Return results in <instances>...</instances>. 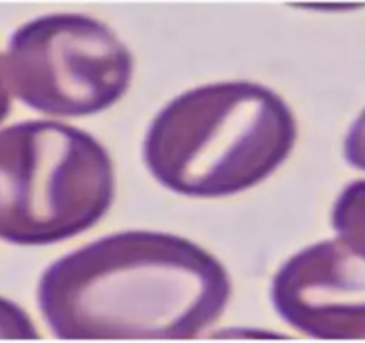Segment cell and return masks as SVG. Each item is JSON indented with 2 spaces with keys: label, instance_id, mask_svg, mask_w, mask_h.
<instances>
[{
  "label": "cell",
  "instance_id": "8992f818",
  "mask_svg": "<svg viewBox=\"0 0 365 343\" xmlns=\"http://www.w3.org/2000/svg\"><path fill=\"white\" fill-rule=\"evenodd\" d=\"M333 236L365 258V177L347 183L333 202Z\"/></svg>",
  "mask_w": 365,
  "mask_h": 343
},
{
  "label": "cell",
  "instance_id": "277c9868",
  "mask_svg": "<svg viewBox=\"0 0 365 343\" xmlns=\"http://www.w3.org/2000/svg\"><path fill=\"white\" fill-rule=\"evenodd\" d=\"M13 99L45 118L97 117L131 88L135 58L108 23L84 13H47L22 23L2 54Z\"/></svg>",
  "mask_w": 365,
  "mask_h": 343
},
{
  "label": "cell",
  "instance_id": "9c48e42d",
  "mask_svg": "<svg viewBox=\"0 0 365 343\" xmlns=\"http://www.w3.org/2000/svg\"><path fill=\"white\" fill-rule=\"evenodd\" d=\"M13 107V97L6 83L4 68H2V54H0V124L9 117Z\"/></svg>",
  "mask_w": 365,
  "mask_h": 343
},
{
  "label": "cell",
  "instance_id": "5b68a950",
  "mask_svg": "<svg viewBox=\"0 0 365 343\" xmlns=\"http://www.w3.org/2000/svg\"><path fill=\"white\" fill-rule=\"evenodd\" d=\"M269 295L278 317L308 338L365 339V258L335 236L289 255Z\"/></svg>",
  "mask_w": 365,
  "mask_h": 343
},
{
  "label": "cell",
  "instance_id": "52a82bcc",
  "mask_svg": "<svg viewBox=\"0 0 365 343\" xmlns=\"http://www.w3.org/2000/svg\"><path fill=\"white\" fill-rule=\"evenodd\" d=\"M40 336L29 313L0 295V339H38Z\"/></svg>",
  "mask_w": 365,
  "mask_h": 343
},
{
  "label": "cell",
  "instance_id": "7a4b0ae2",
  "mask_svg": "<svg viewBox=\"0 0 365 343\" xmlns=\"http://www.w3.org/2000/svg\"><path fill=\"white\" fill-rule=\"evenodd\" d=\"M299 124L285 97L252 80L206 83L150 118L142 161L165 190L224 199L265 183L292 156Z\"/></svg>",
  "mask_w": 365,
  "mask_h": 343
},
{
  "label": "cell",
  "instance_id": "ba28073f",
  "mask_svg": "<svg viewBox=\"0 0 365 343\" xmlns=\"http://www.w3.org/2000/svg\"><path fill=\"white\" fill-rule=\"evenodd\" d=\"M342 154L351 168L365 176V107L347 127L342 142Z\"/></svg>",
  "mask_w": 365,
  "mask_h": 343
},
{
  "label": "cell",
  "instance_id": "3957f363",
  "mask_svg": "<svg viewBox=\"0 0 365 343\" xmlns=\"http://www.w3.org/2000/svg\"><path fill=\"white\" fill-rule=\"evenodd\" d=\"M115 195L113 157L91 132L45 117L0 127V241L73 240L101 223Z\"/></svg>",
  "mask_w": 365,
  "mask_h": 343
},
{
  "label": "cell",
  "instance_id": "6da1fadb",
  "mask_svg": "<svg viewBox=\"0 0 365 343\" xmlns=\"http://www.w3.org/2000/svg\"><path fill=\"white\" fill-rule=\"evenodd\" d=\"M233 285L213 252L181 234L120 229L52 261L36 304L65 342L194 339L220 320Z\"/></svg>",
  "mask_w": 365,
  "mask_h": 343
}]
</instances>
